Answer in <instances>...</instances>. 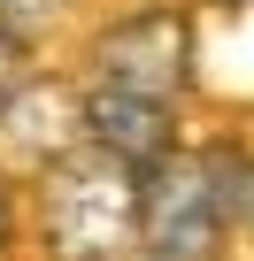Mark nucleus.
I'll use <instances>...</instances> for the list:
<instances>
[{
  "label": "nucleus",
  "instance_id": "nucleus-5",
  "mask_svg": "<svg viewBox=\"0 0 254 261\" xmlns=\"http://www.w3.org/2000/svg\"><path fill=\"white\" fill-rule=\"evenodd\" d=\"M0 108L16 115V146L24 154H77V100L54 85H8Z\"/></svg>",
  "mask_w": 254,
  "mask_h": 261
},
{
  "label": "nucleus",
  "instance_id": "nucleus-1",
  "mask_svg": "<svg viewBox=\"0 0 254 261\" xmlns=\"http://www.w3.org/2000/svg\"><path fill=\"white\" fill-rule=\"evenodd\" d=\"M54 261H123L139 246V177L108 154H62L47 177Z\"/></svg>",
  "mask_w": 254,
  "mask_h": 261
},
{
  "label": "nucleus",
  "instance_id": "nucleus-7",
  "mask_svg": "<svg viewBox=\"0 0 254 261\" xmlns=\"http://www.w3.org/2000/svg\"><path fill=\"white\" fill-rule=\"evenodd\" d=\"M24 77V39H8V31H0V92H8Z\"/></svg>",
  "mask_w": 254,
  "mask_h": 261
},
{
  "label": "nucleus",
  "instance_id": "nucleus-2",
  "mask_svg": "<svg viewBox=\"0 0 254 261\" xmlns=\"http://www.w3.org/2000/svg\"><path fill=\"white\" fill-rule=\"evenodd\" d=\"M223 238V207L200 154H162L139 169V246L154 261H208Z\"/></svg>",
  "mask_w": 254,
  "mask_h": 261
},
{
  "label": "nucleus",
  "instance_id": "nucleus-4",
  "mask_svg": "<svg viewBox=\"0 0 254 261\" xmlns=\"http://www.w3.org/2000/svg\"><path fill=\"white\" fill-rule=\"evenodd\" d=\"M77 130L93 139V154H108V162H123V169H154L162 154H170V108L162 100H139V92H108V85H93L85 100H77Z\"/></svg>",
  "mask_w": 254,
  "mask_h": 261
},
{
  "label": "nucleus",
  "instance_id": "nucleus-6",
  "mask_svg": "<svg viewBox=\"0 0 254 261\" xmlns=\"http://www.w3.org/2000/svg\"><path fill=\"white\" fill-rule=\"evenodd\" d=\"M47 8H54V0H0V31H8V39H24Z\"/></svg>",
  "mask_w": 254,
  "mask_h": 261
},
{
  "label": "nucleus",
  "instance_id": "nucleus-3",
  "mask_svg": "<svg viewBox=\"0 0 254 261\" xmlns=\"http://www.w3.org/2000/svg\"><path fill=\"white\" fill-rule=\"evenodd\" d=\"M185 69H193V46H185V23L177 16H131V23H116L108 39H100V85L108 92H139V100H177V85H185Z\"/></svg>",
  "mask_w": 254,
  "mask_h": 261
}]
</instances>
